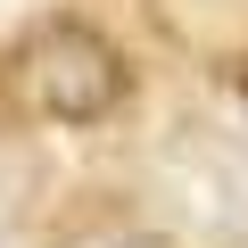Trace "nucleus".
<instances>
[{"mask_svg": "<svg viewBox=\"0 0 248 248\" xmlns=\"http://www.w3.org/2000/svg\"><path fill=\"white\" fill-rule=\"evenodd\" d=\"M9 83H17V99H25L33 116H50V124H99V116L124 99V58H116L91 25L50 17V25H33L25 50L9 58Z\"/></svg>", "mask_w": 248, "mask_h": 248, "instance_id": "1", "label": "nucleus"}, {"mask_svg": "<svg viewBox=\"0 0 248 248\" xmlns=\"http://www.w3.org/2000/svg\"><path fill=\"white\" fill-rule=\"evenodd\" d=\"M75 248H149V240H124V232H99V240H75Z\"/></svg>", "mask_w": 248, "mask_h": 248, "instance_id": "2", "label": "nucleus"}, {"mask_svg": "<svg viewBox=\"0 0 248 248\" xmlns=\"http://www.w3.org/2000/svg\"><path fill=\"white\" fill-rule=\"evenodd\" d=\"M240 99H248V83H240Z\"/></svg>", "mask_w": 248, "mask_h": 248, "instance_id": "3", "label": "nucleus"}]
</instances>
